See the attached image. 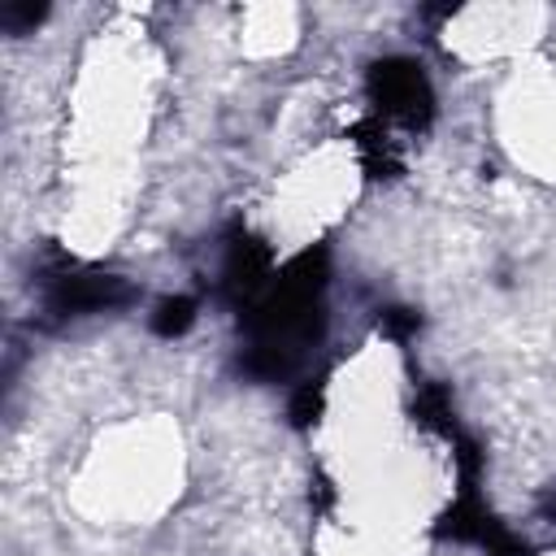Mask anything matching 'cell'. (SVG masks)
Listing matches in <instances>:
<instances>
[{
    "mask_svg": "<svg viewBox=\"0 0 556 556\" xmlns=\"http://www.w3.org/2000/svg\"><path fill=\"white\" fill-rule=\"evenodd\" d=\"M130 300L126 278L117 274H61L48 282V308L65 313V317H83V313H104Z\"/></svg>",
    "mask_w": 556,
    "mask_h": 556,
    "instance_id": "obj_1",
    "label": "cell"
},
{
    "mask_svg": "<svg viewBox=\"0 0 556 556\" xmlns=\"http://www.w3.org/2000/svg\"><path fill=\"white\" fill-rule=\"evenodd\" d=\"M369 87H374V96H378L391 113H417V109L430 100L426 78H421V70H417L413 61H382V65H374Z\"/></svg>",
    "mask_w": 556,
    "mask_h": 556,
    "instance_id": "obj_2",
    "label": "cell"
},
{
    "mask_svg": "<svg viewBox=\"0 0 556 556\" xmlns=\"http://www.w3.org/2000/svg\"><path fill=\"white\" fill-rule=\"evenodd\" d=\"M191 321H195V304H191L187 295L161 300V304H156V313H152V330H156V334H165V339L182 334V330H187Z\"/></svg>",
    "mask_w": 556,
    "mask_h": 556,
    "instance_id": "obj_3",
    "label": "cell"
},
{
    "mask_svg": "<svg viewBox=\"0 0 556 556\" xmlns=\"http://www.w3.org/2000/svg\"><path fill=\"white\" fill-rule=\"evenodd\" d=\"M547 513H552V517H556V491H552V500H547Z\"/></svg>",
    "mask_w": 556,
    "mask_h": 556,
    "instance_id": "obj_4",
    "label": "cell"
}]
</instances>
